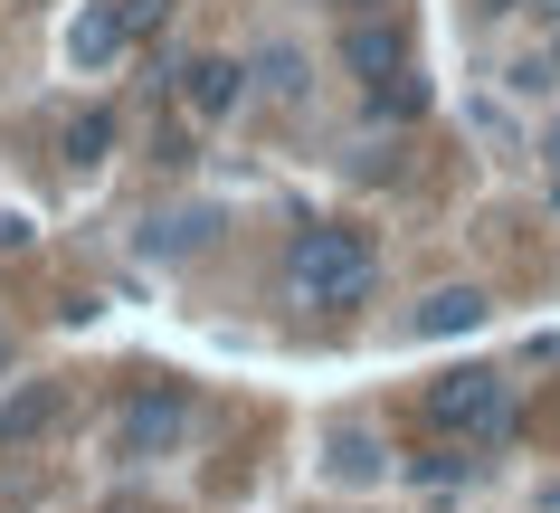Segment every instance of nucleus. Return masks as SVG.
<instances>
[{"mask_svg": "<svg viewBox=\"0 0 560 513\" xmlns=\"http://www.w3.org/2000/svg\"><path fill=\"white\" fill-rule=\"evenodd\" d=\"M485 314H494V304H485V285H438V295H428V304L409 314V333H428V342H446V333H475Z\"/></svg>", "mask_w": 560, "mask_h": 513, "instance_id": "8", "label": "nucleus"}, {"mask_svg": "<svg viewBox=\"0 0 560 513\" xmlns=\"http://www.w3.org/2000/svg\"><path fill=\"white\" fill-rule=\"evenodd\" d=\"M541 10H551V20H560V0H541Z\"/></svg>", "mask_w": 560, "mask_h": 513, "instance_id": "16", "label": "nucleus"}, {"mask_svg": "<svg viewBox=\"0 0 560 513\" xmlns=\"http://www.w3.org/2000/svg\"><path fill=\"white\" fill-rule=\"evenodd\" d=\"M324 476L332 485H381L389 476V447L371 438V428H332V438H324Z\"/></svg>", "mask_w": 560, "mask_h": 513, "instance_id": "7", "label": "nucleus"}, {"mask_svg": "<svg viewBox=\"0 0 560 513\" xmlns=\"http://www.w3.org/2000/svg\"><path fill=\"white\" fill-rule=\"evenodd\" d=\"M0 362H10V333H0Z\"/></svg>", "mask_w": 560, "mask_h": 513, "instance_id": "15", "label": "nucleus"}, {"mask_svg": "<svg viewBox=\"0 0 560 513\" xmlns=\"http://www.w3.org/2000/svg\"><path fill=\"white\" fill-rule=\"evenodd\" d=\"M266 95H285V105L304 95V58L295 48H266Z\"/></svg>", "mask_w": 560, "mask_h": 513, "instance_id": "12", "label": "nucleus"}, {"mask_svg": "<svg viewBox=\"0 0 560 513\" xmlns=\"http://www.w3.org/2000/svg\"><path fill=\"white\" fill-rule=\"evenodd\" d=\"M105 152H115V115H105V105L67 115V162H105Z\"/></svg>", "mask_w": 560, "mask_h": 513, "instance_id": "9", "label": "nucleus"}, {"mask_svg": "<svg viewBox=\"0 0 560 513\" xmlns=\"http://www.w3.org/2000/svg\"><path fill=\"white\" fill-rule=\"evenodd\" d=\"M541 162H551V182H560V124H551V143H541Z\"/></svg>", "mask_w": 560, "mask_h": 513, "instance_id": "13", "label": "nucleus"}, {"mask_svg": "<svg viewBox=\"0 0 560 513\" xmlns=\"http://www.w3.org/2000/svg\"><path fill=\"white\" fill-rule=\"evenodd\" d=\"M285 276H295L304 304L342 314V304H361L371 285H381V257H371V238H361V229H342V219H304L295 247H285Z\"/></svg>", "mask_w": 560, "mask_h": 513, "instance_id": "1", "label": "nucleus"}, {"mask_svg": "<svg viewBox=\"0 0 560 513\" xmlns=\"http://www.w3.org/2000/svg\"><path fill=\"white\" fill-rule=\"evenodd\" d=\"M58 419V399L38 390V399H10V409H0V438H30V428H48Z\"/></svg>", "mask_w": 560, "mask_h": 513, "instance_id": "11", "label": "nucleus"}, {"mask_svg": "<svg viewBox=\"0 0 560 513\" xmlns=\"http://www.w3.org/2000/svg\"><path fill=\"white\" fill-rule=\"evenodd\" d=\"M428 428H446V438H503L513 428V381L503 371H438L428 381Z\"/></svg>", "mask_w": 560, "mask_h": 513, "instance_id": "2", "label": "nucleus"}, {"mask_svg": "<svg viewBox=\"0 0 560 513\" xmlns=\"http://www.w3.org/2000/svg\"><path fill=\"white\" fill-rule=\"evenodd\" d=\"M200 238H209V210H190V219H152V238H143V247H152V257H190Z\"/></svg>", "mask_w": 560, "mask_h": 513, "instance_id": "10", "label": "nucleus"}, {"mask_svg": "<svg viewBox=\"0 0 560 513\" xmlns=\"http://www.w3.org/2000/svg\"><path fill=\"white\" fill-rule=\"evenodd\" d=\"M342 67H352V77H361L371 95H381V86H399V77H409V30H399L389 10H361L352 30H342Z\"/></svg>", "mask_w": 560, "mask_h": 513, "instance_id": "3", "label": "nucleus"}, {"mask_svg": "<svg viewBox=\"0 0 560 513\" xmlns=\"http://www.w3.org/2000/svg\"><path fill=\"white\" fill-rule=\"evenodd\" d=\"M342 10H381V0H342Z\"/></svg>", "mask_w": 560, "mask_h": 513, "instance_id": "14", "label": "nucleus"}, {"mask_svg": "<svg viewBox=\"0 0 560 513\" xmlns=\"http://www.w3.org/2000/svg\"><path fill=\"white\" fill-rule=\"evenodd\" d=\"M172 95H180L200 124H219V115H237V95H247V67H237V58H190V67L172 77Z\"/></svg>", "mask_w": 560, "mask_h": 513, "instance_id": "5", "label": "nucleus"}, {"mask_svg": "<svg viewBox=\"0 0 560 513\" xmlns=\"http://www.w3.org/2000/svg\"><path fill=\"white\" fill-rule=\"evenodd\" d=\"M124 48H133V10H124V0H105V10H86V20L67 30V58L77 67H115Z\"/></svg>", "mask_w": 560, "mask_h": 513, "instance_id": "6", "label": "nucleus"}, {"mask_svg": "<svg viewBox=\"0 0 560 513\" xmlns=\"http://www.w3.org/2000/svg\"><path fill=\"white\" fill-rule=\"evenodd\" d=\"M180 428H190V390H180V381H162V390H143V399L115 419V456H133V466H143V456L172 447Z\"/></svg>", "mask_w": 560, "mask_h": 513, "instance_id": "4", "label": "nucleus"}]
</instances>
